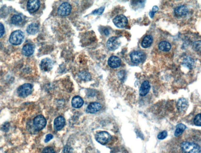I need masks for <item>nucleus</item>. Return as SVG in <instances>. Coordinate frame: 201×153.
Returning <instances> with one entry per match:
<instances>
[{
  "label": "nucleus",
  "mask_w": 201,
  "mask_h": 153,
  "mask_svg": "<svg viewBox=\"0 0 201 153\" xmlns=\"http://www.w3.org/2000/svg\"><path fill=\"white\" fill-rule=\"evenodd\" d=\"M181 149L184 153H201L200 146L197 144L185 141L181 144Z\"/></svg>",
  "instance_id": "obj_1"
},
{
  "label": "nucleus",
  "mask_w": 201,
  "mask_h": 153,
  "mask_svg": "<svg viewBox=\"0 0 201 153\" xmlns=\"http://www.w3.org/2000/svg\"><path fill=\"white\" fill-rule=\"evenodd\" d=\"M24 37L25 35L23 32L19 30L15 31L11 34L9 41L13 45H19L23 41Z\"/></svg>",
  "instance_id": "obj_2"
},
{
  "label": "nucleus",
  "mask_w": 201,
  "mask_h": 153,
  "mask_svg": "<svg viewBox=\"0 0 201 153\" xmlns=\"http://www.w3.org/2000/svg\"><path fill=\"white\" fill-rule=\"evenodd\" d=\"M32 89L33 86L30 84H25L18 88L17 93L21 98H26L32 94Z\"/></svg>",
  "instance_id": "obj_3"
},
{
  "label": "nucleus",
  "mask_w": 201,
  "mask_h": 153,
  "mask_svg": "<svg viewBox=\"0 0 201 153\" xmlns=\"http://www.w3.org/2000/svg\"><path fill=\"white\" fill-rule=\"evenodd\" d=\"M111 136L108 132L106 131H101L95 135L96 140L102 145H106L110 141Z\"/></svg>",
  "instance_id": "obj_4"
},
{
  "label": "nucleus",
  "mask_w": 201,
  "mask_h": 153,
  "mask_svg": "<svg viewBox=\"0 0 201 153\" xmlns=\"http://www.w3.org/2000/svg\"><path fill=\"white\" fill-rule=\"evenodd\" d=\"M33 122L35 128L38 131L43 129L46 124V119L43 115H41L36 117L34 119Z\"/></svg>",
  "instance_id": "obj_5"
},
{
  "label": "nucleus",
  "mask_w": 201,
  "mask_h": 153,
  "mask_svg": "<svg viewBox=\"0 0 201 153\" xmlns=\"http://www.w3.org/2000/svg\"><path fill=\"white\" fill-rule=\"evenodd\" d=\"M71 11V5L68 2H65L62 3L58 8V13L62 16H66L70 14Z\"/></svg>",
  "instance_id": "obj_6"
},
{
  "label": "nucleus",
  "mask_w": 201,
  "mask_h": 153,
  "mask_svg": "<svg viewBox=\"0 0 201 153\" xmlns=\"http://www.w3.org/2000/svg\"><path fill=\"white\" fill-rule=\"evenodd\" d=\"M113 23L116 27L124 28L127 25L128 21L127 18L123 15H119L116 17L113 20Z\"/></svg>",
  "instance_id": "obj_7"
},
{
  "label": "nucleus",
  "mask_w": 201,
  "mask_h": 153,
  "mask_svg": "<svg viewBox=\"0 0 201 153\" xmlns=\"http://www.w3.org/2000/svg\"><path fill=\"white\" fill-rule=\"evenodd\" d=\"M121 44L119 38L117 37H112L109 38L106 43L108 49L111 51L116 50Z\"/></svg>",
  "instance_id": "obj_8"
},
{
  "label": "nucleus",
  "mask_w": 201,
  "mask_h": 153,
  "mask_svg": "<svg viewBox=\"0 0 201 153\" xmlns=\"http://www.w3.org/2000/svg\"><path fill=\"white\" fill-rule=\"evenodd\" d=\"M130 59L133 63L139 64L143 62L145 58V54L141 51H134L130 54Z\"/></svg>",
  "instance_id": "obj_9"
},
{
  "label": "nucleus",
  "mask_w": 201,
  "mask_h": 153,
  "mask_svg": "<svg viewBox=\"0 0 201 153\" xmlns=\"http://www.w3.org/2000/svg\"><path fill=\"white\" fill-rule=\"evenodd\" d=\"M54 64V62L52 60L47 58L41 61L40 66L42 71L49 72L52 69Z\"/></svg>",
  "instance_id": "obj_10"
},
{
  "label": "nucleus",
  "mask_w": 201,
  "mask_h": 153,
  "mask_svg": "<svg viewBox=\"0 0 201 153\" xmlns=\"http://www.w3.org/2000/svg\"><path fill=\"white\" fill-rule=\"evenodd\" d=\"M40 5V2L38 0H30L27 3L28 10L31 13L35 12L39 8Z\"/></svg>",
  "instance_id": "obj_11"
},
{
  "label": "nucleus",
  "mask_w": 201,
  "mask_h": 153,
  "mask_svg": "<svg viewBox=\"0 0 201 153\" xmlns=\"http://www.w3.org/2000/svg\"><path fill=\"white\" fill-rule=\"evenodd\" d=\"M189 106L188 101L186 98H181L178 100L176 107L178 111L181 112L186 111Z\"/></svg>",
  "instance_id": "obj_12"
},
{
  "label": "nucleus",
  "mask_w": 201,
  "mask_h": 153,
  "mask_svg": "<svg viewBox=\"0 0 201 153\" xmlns=\"http://www.w3.org/2000/svg\"><path fill=\"white\" fill-rule=\"evenodd\" d=\"M151 86L149 82L147 81H144L141 85L139 90V94L142 97H144L149 92Z\"/></svg>",
  "instance_id": "obj_13"
},
{
  "label": "nucleus",
  "mask_w": 201,
  "mask_h": 153,
  "mask_svg": "<svg viewBox=\"0 0 201 153\" xmlns=\"http://www.w3.org/2000/svg\"><path fill=\"white\" fill-rule=\"evenodd\" d=\"M174 14L177 17H182L186 15L189 12V9L185 5H180L175 8Z\"/></svg>",
  "instance_id": "obj_14"
},
{
  "label": "nucleus",
  "mask_w": 201,
  "mask_h": 153,
  "mask_svg": "<svg viewBox=\"0 0 201 153\" xmlns=\"http://www.w3.org/2000/svg\"><path fill=\"white\" fill-rule=\"evenodd\" d=\"M121 63V59L118 57L113 56L110 57L108 61V64L111 68H116L119 67Z\"/></svg>",
  "instance_id": "obj_15"
},
{
  "label": "nucleus",
  "mask_w": 201,
  "mask_h": 153,
  "mask_svg": "<svg viewBox=\"0 0 201 153\" xmlns=\"http://www.w3.org/2000/svg\"><path fill=\"white\" fill-rule=\"evenodd\" d=\"M65 119L63 117L59 116L54 120V128L56 131H59L64 126Z\"/></svg>",
  "instance_id": "obj_16"
},
{
  "label": "nucleus",
  "mask_w": 201,
  "mask_h": 153,
  "mask_svg": "<svg viewBox=\"0 0 201 153\" xmlns=\"http://www.w3.org/2000/svg\"><path fill=\"white\" fill-rule=\"evenodd\" d=\"M102 108L100 104L98 102H92L87 106L86 111L90 114H94L98 112Z\"/></svg>",
  "instance_id": "obj_17"
},
{
  "label": "nucleus",
  "mask_w": 201,
  "mask_h": 153,
  "mask_svg": "<svg viewBox=\"0 0 201 153\" xmlns=\"http://www.w3.org/2000/svg\"><path fill=\"white\" fill-rule=\"evenodd\" d=\"M35 47L34 45L31 44H26L23 46L22 49V52L24 55L26 56L31 55L34 53Z\"/></svg>",
  "instance_id": "obj_18"
},
{
  "label": "nucleus",
  "mask_w": 201,
  "mask_h": 153,
  "mask_svg": "<svg viewBox=\"0 0 201 153\" xmlns=\"http://www.w3.org/2000/svg\"><path fill=\"white\" fill-rule=\"evenodd\" d=\"M84 104L82 98L79 96H75L72 100V105L75 108H80L82 107Z\"/></svg>",
  "instance_id": "obj_19"
},
{
  "label": "nucleus",
  "mask_w": 201,
  "mask_h": 153,
  "mask_svg": "<svg viewBox=\"0 0 201 153\" xmlns=\"http://www.w3.org/2000/svg\"><path fill=\"white\" fill-rule=\"evenodd\" d=\"M153 41V38L152 36L151 35L146 36L143 38L142 42V47L144 48H147L149 47L152 44Z\"/></svg>",
  "instance_id": "obj_20"
},
{
  "label": "nucleus",
  "mask_w": 201,
  "mask_h": 153,
  "mask_svg": "<svg viewBox=\"0 0 201 153\" xmlns=\"http://www.w3.org/2000/svg\"><path fill=\"white\" fill-rule=\"evenodd\" d=\"M39 30V26L38 24L33 23L28 26L27 32L28 34L34 35L38 32Z\"/></svg>",
  "instance_id": "obj_21"
},
{
  "label": "nucleus",
  "mask_w": 201,
  "mask_h": 153,
  "mask_svg": "<svg viewBox=\"0 0 201 153\" xmlns=\"http://www.w3.org/2000/svg\"><path fill=\"white\" fill-rule=\"evenodd\" d=\"M186 128L187 127L183 124H178L176 126V129L174 132V135L177 137L180 136L183 134Z\"/></svg>",
  "instance_id": "obj_22"
},
{
  "label": "nucleus",
  "mask_w": 201,
  "mask_h": 153,
  "mask_svg": "<svg viewBox=\"0 0 201 153\" xmlns=\"http://www.w3.org/2000/svg\"><path fill=\"white\" fill-rule=\"evenodd\" d=\"M171 48V45L167 41H162L159 43V50L163 52L169 51Z\"/></svg>",
  "instance_id": "obj_23"
},
{
  "label": "nucleus",
  "mask_w": 201,
  "mask_h": 153,
  "mask_svg": "<svg viewBox=\"0 0 201 153\" xmlns=\"http://www.w3.org/2000/svg\"><path fill=\"white\" fill-rule=\"evenodd\" d=\"M79 77L81 79L86 81L90 80L91 78V76L90 74L86 71L81 72L79 74Z\"/></svg>",
  "instance_id": "obj_24"
},
{
  "label": "nucleus",
  "mask_w": 201,
  "mask_h": 153,
  "mask_svg": "<svg viewBox=\"0 0 201 153\" xmlns=\"http://www.w3.org/2000/svg\"><path fill=\"white\" fill-rule=\"evenodd\" d=\"M194 60L193 58H190V57H188L184 60L183 64L187 67L191 69L194 66Z\"/></svg>",
  "instance_id": "obj_25"
},
{
  "label": "nucleus",
  "mask_w": 201,
  "mask_h": 153,
  "mask_svg": "<svg viewBox=\"0 0 201 153\" xmlns=\"http://www.w3.org/2000/svg\"><path fill=\"white\" fill-rule=\"evenodd\" d=\"M11 21L12 23L14 25H17L18 24L22 21V18L21 16L17 15H15L12 17Z\"/></svg>",
  "instance_id": "obj_26"
},
{
  "label": "nucleus",
  "mask_w": 201,
  "mask_h": 153,
  "mask_svg": "<svg viewBox=\"0 0 201 153\" xmlns=\"http://www.w3.org/2000/svg\"><path fill=\"white\" fill-rule=\"evenodd\" d=\"M194 123L196 126L200 127L201 126V114H197L194 118Z\"/></svg>",
  "instance_id": "obj_27"
},
{
  "label": "nucleus",
  "mask_w": 201,
  "mask_h": 153,
  "mask_svg": "<svg viewBox=\"0 0 201 153\" xmlns=\"http://www.w3.org/2000/svg\"><path fill=\"white\" fill-rule=\"evenodd\" d=\"M167 131L166 130H164L162 132L159 133L158 136H157V138L159 140H163L167 138Z\"/></svg>",
  "instance_id": "obj_28"
},
{
  "label": "nucleus",
  "mask_w": 201,
  "mask_h": 153,
  "mask_svg": "<svg viewBox=\"0 0 201 153\" xmlns=\"http://www.w3.org/2000/svg\"><path fill=\"white\" fill-rule=\"evenodd\" d=\"M105 7L104 6L100 8H99L98 9V10H94L92 14L94 15H101L102 13H103L104 11Z\"/></svg>",
  "instance_id": "obj_29"
},
{
  "label": "nucleus",
  "mask_w": 201,
  "mask_h": 153,
  "mask_svg": "<svg viewBox=\"0 0 201 153\" xmlns=\"http://www.w3.org/2000/svg\"><path fill=\"white\" fill-rule=\"evenodd\" d=\"M193 48L194 50L198 51L200 50L201 49V41H197L194 42L193 44Z\"/></svg>",
  "instance_id": "obj_30"
},
{
  "label": "nucleus",
  "mask_w": 201,
  "mask_h": 153,
  "mask_svg": "<svg viewBox=\"0 0 201 153\" xmlns=\"http://www.w3.org/2000/svg\"><path fill=\"white\" fill-rule=\"evenodd\" d=\"M42 153H56L54 150L51 147L45 148L42 151Z\"/></svg>",
  "instance_id": "obj_31"
},
{
  "label": "nucleus",
  "mask_w": 201,
  "mask_h": 153,
  "mask_svg": "<svg viewBox=\"0 0 201 153\" xmlns=\"http://www.w3.org/2000/svg\"><path fill=\"white\" fill-rule=\"evenodd\" d=\"M9 128V124L8 122H5L4 123L2 127V129L3 131H8Z\"/></svg>",
  "instance_id": "obj_32"
},
{
  "label": "nucleus",
  "mask_w": 201,
  "mask_h": 153,
  "mask_svg": "<svg viewBox=\"0 0 201 153\" xmlns=\"http://www.w3.org/2000/svg\"><path fill=\"white\" fill-rule=\"evenodd\" d=\"M5 33V28L2 24L0 23V38H1Z\"/></svg>",
  "instance_id": "obj_33"
},
{
  "label": "nucleus",
  "mask_w": 201,
  "mask_h": 153,
  "mask_svg": "<svg viewBox=\"0 0 201 153\" xmlns=\"http://www.w3.org/2000/svg\"><path fill=\"white\" fill-rule=\"evenodd\" d=\"M53 136L51 134H49L46 135V138H45V143H48L49 141L52 139Z\"/></svg>",
  "instance_id": "obj_34"
},
{
  "label": "nucleus",
  "mask_w": 201,
  "mask_h": 153,
  "mask_svg": "<svg viewBox=\"0 0 201 153\" xmlns=\"http://www.w3.org/2000/svg\"><path fill=\"white\" fill-rule=\"evenodd\" d=\"M158 10H159V8H158V7L157 6H154L152 8V11L154 13L157 12Z\"/></svg>",
  "instance_id": "obj_35"
},
{
  "label": "nucleus",
  "mask_w": 201,
  "mask_h": 153,
  "mask_svg": "<svg viewBox=\"0 0 201 153\" xmlns=\"http://www.w3.org/2000/svg\"><path fill=\"white\" fill-rule=\"evenodd\" d=\"M154 14H155V13L152 11H151L149 13V15L150 18H153L154 16Z\"/></svg>",
  "instance_id": "obj_36"
},
{
  "label": "nucleus",
  "mask_w": 201,
  "mask_h": 153,
  "mask_svg": "<svg viewBox=\"0 0 201 153\" xmlns=\"http://www.w3.org/2000/svg\"><path fill=\"white\" fill-rule=\"evenodd\" d=\"M104 33L106 35H108L109 34V31L107 30H105L104 31Z\"/></svg>",
  "instance_id": "obj_37"
}]
</instances>
